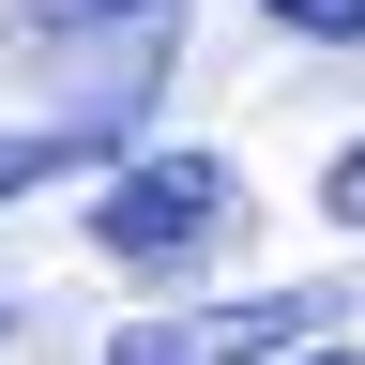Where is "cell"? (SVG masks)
Instances as JSON below:
<instances>
[{
    "instance_id": "7a4b0ae2",
    "label": "cell",
    "mask_w": 365,
    "mask_h": 365,
    "mask_svg": "<svg viewBox=\"0 0 365 365\" xmlns=\"http://www.w3.org/2000/svg\"><path fill=\"white\" fill-rule=\"evenodd\" d=\"M228 228H244V168H228V153H137L107 198H91V244H107V259H137V274L213 259Z\"/></svg>"
},
{
    "instance_id": "52a82bcc",
    "label": "cell",
    "mask_w": 365,
    "mask_h": 365,
    "mask_svg": "<svg viewBox=\"0 0 365 365\" xmlns=\"http://www.w3.org/2000/svg\"><path fill=\"white\" fill-rule=\"evenodd\" d=\"M0 319H16V304H0Z\"/></svg>"
},
{
    "instance_id": "277c9868",
    "label": "cell",
    "mask_w": 365,
    "mask_h": 365,
    "mask_svg": "<svg viewBox=\"0 0 365 365\" xmlns=\"http://www.w3.org/2000/svg\"><path fill=\"white\" fill-rule=\"evenodd\" d=\"M274 31H304V46H365V0H274Z\"/></svg>"
},
{
    "instance_id": "5b68a950",
    "label": "cell",
    "mask_w": 365,
    "mask_h": 365,
    "mask_svg": "<svg viewBox=\"0 0 365 365\" xmlns=\"http://www.w3.org/2000/svg\"><path fill=\"white\" fill-rule=\"evenodd\" d=\"M319 213H335V228H365V137L335 153V182H319Z\"/></svg>"
},
{
    "instance_id": "8992f818",
    "label": "cell",
    "mask_w": 365,
    "mask_h": 365,
    "mask_svg": "<svg viewBox=\"0 0 365 365\" xmlns=\"http://www.w3.org/2000/svg\"><path fill=\"white\" fill-rule=\"evenodd\" d=\"M304 365H350V350H335V335H319V350H304Z\"/></svg>"
},
{
    "instance_id": "6da1fadb",
    "label": "cell",
    "mask_w": 365,
    "mask_h": 365,
    "mask_svg": "<svg viewBox=\"0 0 365 365\" xmlns=\"http://www.w3.org/2000/svg\"><path fill=\"white\" fill-rule=\"evenodd\" d=\"M182 61V0H16L0 16V198L107 168Z\"/></svg>"
},
{
    "instance_id": "3957f363",
    "label": "cell",
    "mask_w": 365,
    "mask_h": 365,
    "mask_svg": "<svg viewBox=\"0 0 365 365\" xmlns=\"http://www.w3.org/2000/svg\"><path fill=\"white\" fill-rule=\"evenodd\" d=\"M319 289H259V304H182V319H122L107 365H274V350H319Z\"/></svg>"
}]
</instances>
